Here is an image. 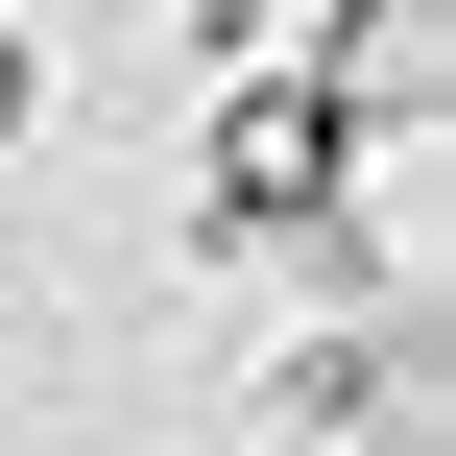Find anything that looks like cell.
Returning a JSON list of instances; mask_svg holds the SVG:
<instances>
[{"label": "cell", "instance_id": "1", "mask_svg": "<svg viewBox=\"0 0 456 456\" xmlns=\"http://www.w3.org/2000/svg\"><path fill=\"white\" fill-rule=\"evenodd\" d=\"M216 192H192V265H313L337 216H361V120L313 96V72H216V144H192Z\"/></svg>", "mask_w": 456, "mask_h": 456}, {"label": "cell", "instance_id": "2", "mask_svg": "<svg viewBox=\"0 0 456 456\" xmlns=\"http://www.w3.org/2000/svg\"><path fill=\"white\" fill-rule=\"evenodd\" d=\"M265 433H313V456H433V337H409V313L289 337V361H265Z\"/></svg>", "mask_w": 456, "mask_h": 456}, {"label": "cell", "instance_id": "3", "mask_svg": "<svg viewBox=\"0 0 456 456\" xmlns=\"http://www.w3.org/2000/svg\"><path fill=\"white\" fill-rule=\"evenodd\" d=\"M168 24H192V48H216V72H240V0H168Z\"/></svg>", "mask_w": 456, "mask_h": 456}]
</instances>
